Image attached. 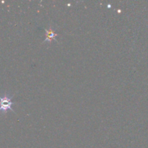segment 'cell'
I'll use <instances>...</instances> for the list:
<instances>
[{
  "label": "cell",
  "instance_id": "cell-1",
  "mask_svg": "<svg viewBox=\"0 0 148 148\" xmlns=\"http://www.w3.org/2000/svg\"><path fill=\"white\" fill-rule=\"evenodd\" d=\"M12 95L5 93L0 96V112L2 114H6L8 111H12V106L14 103L12 101Z\"/></svg>",
  "mask_w": 148,
  "mask_h": 148
},
{
  "label": "cell",
  "instance_id": "cell-2",
  "mask_svg": "<svg viewBox=\"0 0 148 148\" xmlns=\"http://www.w3.org/2000/svg\"><path fill=\"white\" fill-rule=\"evenodd\" d=\"M45 32H46V38H45L44 42L51 43V40H54L55 41H56V38H57L58 34L53 32L51 26H50L49 28L45 29Z\"/></svg>",
  "mask_w": 148,
  "mask_h": 148
}]
</instances>
